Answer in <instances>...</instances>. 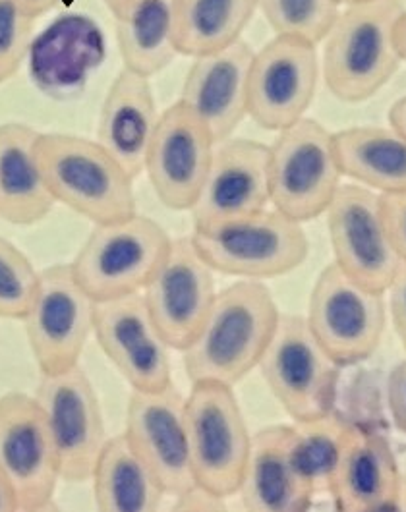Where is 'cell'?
I'll list each match as a JSON object with an SVG mask.
<instances>
[{"instance_id": "6da1fadb", "label": "cell", "mask_w": 406, "mask_h": 512, "mask_svg": "<svg viewBox=\"0 0 406 512\" xmlns=\"http://www.w3.org/2000/svg\"><path fill=\"white\" fill-rule=\"evenodd\" d=\"M281 315L263 281L238 279L217 292L196 339L182 350L190 383L234 387L260 366Z\"/></svg>"}, {"instance_id": "8fae6325", "label": "cell", "mask_w": 406, "mask_h": 512, "mask_svg": "<svg viewBox=\"0 0 406 512\" xmlns=\"http://www.w3.org/2000/svg\"><path fill=\"white\" fill-rule=\"evenodd\" d=\"M0 470L16 495L18 511L51 507L62 476L53 435L35 395L0 397Z\"/></svg>"}, {"instance_id": "d590c367", "label": "cell", "mask_w": 406, "mask_h": 512, "mask_svg": "<svg viewBox=\"0 0 406 512\" xmlns=\"http://www.w3.org/2000/svg\"><path fill=\"white\" fill-rule=\"evenodd\" d=\"M174 509L176 511H223L227 509V497H221L202 485L194 484L186 491L174 495Z\"/></svg>"}, {"instance_id": "cb8c5ba5", "label": "cell", "mask_w": 406, "mask_h": 512, "mask_svg": "<svg viewBox=\"0 0 406 512\" xmlns=\"http://www.w3.org/2000/svg\"><path fill=\"white\" fill-rule=\"evenodd\" d=\"M161 114L149 78L122 68L109 87L101 105L97 142L116 161L138 178L145 171V159L153 142Z\"/></svg>"}, {"instance_id": "ba28073f", "label": "cell", "mask_w": 406, "mask_h": 512, "mask_svg": "<svg viewBox=\"0 0 406 512\" xmlns=\"http://www.w3.org/2000/svg\"><path fill=\"white\" fill-rule=\"evenodd\" d=\"M186 426L194 482L221 495H236L248 462L252 433L234 387L192 383L186 397Z\"/></svg>"}, {"instance_id": "603a6c76", "label": "cell", "mask_w": 406, "mask_h": 512, "mask_svg": "<svg viewBox=\"0 0 406 512\" xmlns=\"http://www.w3.org/2000/svg\"><path fill=\"white\" fill-rule=\"evenodd\" d=\"M403 474L391 443L376 431L350 427L331 482V497L345 512L391 511Z\"/></svg>"}, {"instance_id": "2e32d148", "label": "cell", "mask_w": 406, "mask_h": 512, "mask_svg": "<svg viewBox=\"0 0 406 512\" xmlns=\"http://www.w3.org/2000/svg\"><path fill=\"white\" fill-rule=\"evenodd\" d=\"M142 296L167 344L182 352L196 339L217 298L215 271L190 236L178 238Z\"/></svg>"}, {"instance_id": "30bf717a", "label": "cell", "mask_w": 406, "mask_h": 512, "mask_svg": "<svg viewBox=\"0 0 406 512\" xmlns=\"http://www.w3.org/2000/svg\"><path fill=\"white\" fill-rule=\"evenodd\" d=\"M97 306L74 277L70 263H57L39 273L37 292L22 321L41 375L80 366L82 352L95 331Z\"/></svg>"}, {"instance_id": "4fadbf2b", "label": "cell", "mask_w": 406, "mask_h": 512, "mask_svg": "<svg viewBox=\"0 0 406 512\" xmlns=\"http://www.w3.org/2000/svg\"><path fill=\"white\" fill-rule=\"evenodd\" d=\"M319 74L318 45L275 35L254 53L248 78V116L263 130L289 128L310 109Z\"/></svg>"}, {"instance_id": "f35d334b", "label": "cell", "mask_w": 406, "mask_h": 512, "mask_svg": "<svg viewBox=\"0 0 406 512\" xmlns=\"http://www.w3.org/2000/svg\"><path fill=\"white\" fill-rule=\"evenodd\" d=\"M389 126L406 138V95L401 97L389 111Z\"/></svg>"}, {"instance_id": "52a82bcc", "label": "cell", "mask_w": 406, "mask_h": 512, "mask_svg": "<svg viewBox=\"0 0 406 512\" xmlns=\"http://www.w3.org/2000/svg\"><path fill=\"white\" fill-rule=\"evenodd\" d=\"M258 368L294 422L335 412L341 366L319 344L304 315H281Z\"/></svg>"}, {"instance_id": "8d00e7d4", "label": "cell", "mask_w": 406, "mask_h": 512, "mask_svg": "<svg viewBox=\"0 0 406 512\" xmlns=\"http://www.w3.org/2000/svg\"><path fill=\"white\" fill-rule=\"evenodd\" d=\"M387 406H389L393 424L406 435V360L389 373Z\"/></svg>"}, {"instance_id": "3957f363", "label": "cell", "mask_w": 406, "mask_h": 512, "mask_svg": "<svg viewBox=\"0 0 406 512\" xmlns=\"http://www.w3.org/2000/svg\"><path fill=\"white\" fill-rule=\"evenodd\" d=\"M37 157L55 203L93 225L136 215L134 176L97 142L72 134H39Z\"/></svg>"}, {"instance_id": "5bb4252c", "label": "cell", "mask_w": 406, "mask_h": 512, "mask_svg": "<svg viewBox=\"0 0 406 512\" xmlns=\"http://www.w3.org/2000/svg\"><path fill=\"white\" fill-rule=\"evenodd\" d=\"M57 449L64 482H87L107 443V427L101 402L80 366L41 375L35 391Z\"/></svg>"}, {"instance_id": "b9f144b4", "label": "cell", "mask_w": 406, "mask_h": 512, "mask_svg": "<svg viewBox=\"0 0 406 512\" xmlns=\"http://www.w3.org/2000/svg\"><path fill=\"white\" fill-rule=\"evenodd\" d=\"M107 4V8L113 12L115 18H120L126 10H130L138 0H103Z\"/></svg>"}, {"instance_id": "83f0119b", "label": "cell", "mask_w": 406, "mask_h": 512, "mask_svg": "<svg viewBox=\"0 0 406 512\" xmlns=\"http://www.w3.org/2000/svg\"><path fill=\"white\" fill-rule=\"evenodd\" d=\"M258 0H174V45L178 55L203 57L242 39Z\"/></svg>"}, {"instance_id": "d4e9b609", "label": "cell", "mask_w": 406, "mask_h": 512, "mask_svg": "<svg viewBox=\"0 0 406 512\" xmlns=\"http://www.w3.org/2000/svg\"><path fill=\"white\" fill-rule=\"evenodd\" d=\"M39 134L26 124H0V219L10 225H37L55 207L37 157Z\"/></svg>"}, {"instance_id": "44dd1931", "label": "cell", "mask_w": 406, "mask_h": 512, "mask_svg": "<svg viewBox=\"0 0 406 512\" xmlns=\"http://www.w3.org/2000/svg\"><path fill=\"white\" fill-rule=\"evenodd\" d=\"M269 205V145L248 138L217 143L202 192L190 209L194 225L256 213Z\"/></svg>"}, {"instance_id": "e575fe53", "label": "cell", "mask_w": 406, "mask_h": 512, "mask_svg": "<svg viewBox=\"0 0 406 512\" xmlns=\"http://www.w3.org/2000/svg\"><path fill=\"white\" fill-rule=\"evenodd\" d=\"M387 296V312L393 321L395 333L403 344L406 352V265L403 263L393 279V283L385 292Z\"/></svg>"}, {"instance_id": "277c9868", "label": "cell", "mask_w": 406, "mask_h": 512, "mask_svg": "<svg viewBox=\"0 0 406 512\" xmlns=\"http://www.w3.org/2000/svg\"><path fill=\"white\" fill-rule=\"evenodd\" d=\"M196 250L215 273L236 279L267 281L298 269L310 252L300 223L277 209L194 225Z\"/></svg>"}, {"instance_id": "7c38bea8", "label": "cell", "mask_w": 406, "mask_h": 512, "mask_svg": "<svg viewBox=\"0 0 406 512\" xmlns=\"http://www.w3.org/2000/svg\"><path fill=\"white\" fill-rule=\"evenodd\" d=\"M325 217L333 263L360 285L387 292L403 263L387 232L381 196L354 182L341 184Z\"/></svg>"}, {"instance_id": "d6986e66", "label": "cell", "mask_w": 406, "mask_h": 512, "mask_svg": "<svg viewBox=\"0 0 406 512\" xmlns=\"http://www.w3.org/2000/svg\"><path fill=\"white\" fill-rule=\"evenodd\" d=\"M236 495L252 512H302L312 507L316 489L302 466L294 424L265 427L252 435Z\"/></svg>"}, {"instance_id": "ab89813d", "label": "cell", "mask_w": 406, "mask_h": 512, "mask_svg": "<svg viewBox=\"0 0 406 512\" xmlns=\"http://www.w3.org/2000/svg\"><path fill=\"white\" fill-rule=\"evenodd\" d=\"M16 511H18L16 495H14V491H12V485L8 484L4 472L0 470V512Z\"/></svg>"}, {"instance_id": "5b68a950", "label": "cell", "mask_w": 406, "mask_h": 512, "mask_svg": "<svg viewBox=\"0 0 406 512\" xmlns=\"http://www.w3.org/2000/svg\"><path fill=\"white\" fill-rule=\"evenodd\" d=\"M173 238L144 215L93 225L76 259L74 277L97 302L142 294L167 254Z\"/></svg>"}, {"instance_id": "836d02e7", "label": "cell", "mask_w": 406, "mask_h": 512, "mask_svg": "<svg viewBox=\"0 0 406 512\" xmlns=\"http://www.w3.org/2000/svg\"><path fill=\"white\" fill-rule=\"evenodd\" d=\"M381 207L393 248L406 265V194L381 196Z\"/></svg>"}, {"instance_id": "d6a6232c", "label": "cell", "mask_w": 406, "mask_h": 512, "mask_svg": "<svg viewBox=\"0 0 406 512\" xmlns=\"http://www.w3.org/2000/svg\"><path fill=\"white\" fill-rule=\"evenodd\" d=\"M33 22L16 0H0V84L10 80L28 58Z\"/></svg>"}, {"instance_id": "ffe728a7", "label": "cell", "mask_w": 406, "mask_h": 512, "mask_svg": "<svg viewBox=\"0 0 406 512\" xmlns=\"http://www.w3.org/2000/svg\"><path fill=\"white\" fill-rule=\"evenodd\" d=\"M105 58L99 26L82 12L60 14L33 37L28 53L29 76L35 87L51 99L78 97L89 76Z\"/></svg>"}, {"instance_id": "f546056e", "label": "cell", "mask_w": 406, "mask_h": 512, "mask_svg": "<svg viewBox=\"0 0 406 512\" xmlns=\"http://www.w3.org/2000/svg\"><path fill=\"white\" fill-rule=\"evenodd\" d=\"M350 427L335 412L308 422H294L300 460L316 495L329 493Z\"/></svg>"}, {"instance_id": "9a60e30c", "label": "cell", "mask_w": 406, "mask_h": 512, "mask_svg": "<svg viewBox=\"0 0 406 512\" xmlns=\"http://www.w3.org/2000/svg\"><path fill=\"white\" fill-rule=\"evenodd\" d=\"M215 138L202 118L176 101L161 113L149 145L145 171L159 201L173 211H190L211 167Z\"/></svg>"}, {"instance_id": "7402d4cb", "label": "cell", "mask_w": 406, "mask_h": 512, "mask_svg": "<svg viewBox=\"0 0 406 512\" xmlns=\"http://www.w3.org/2000/svg\"><path fill=\"white\" fill-rule=\"evenodd\" d=\"M254 49L246 41L194 58L180 103L198 114L213 134L215 142L232 138L236 128L248 116V78Z\"/></svg>"}, {"instance_id": "60d3db41", "label": "cell", "mask_w": 406, "mask_h": 512, "mask_svg": "<svg viewBox=\"0 0 406 512\" xmlns=\"http://www.w3.org/2000/svg\"><path fill=\"white\" fill-rule=\"evenodd\" d=\"M395 39H397V49H399V55L406 62V10L397 24V33H395Z\"/></svg>"}, {"instance_id": "8992f818", "label": "cell", "mask_w": 406, "mask_h": 512, "mask_svg": "<svg viewBox=\"0 0 406 512\" xmlns=\"http://www.w3.org/2000/svg\"><path fill=\"white\" fill-rule=\"evenodd\" d=\"M341 180L335 134L314 118L304 116L269 145L271 205L300 225L325 215Z\"/></svg>"}, {"instance_id": "4dcf8cb0", "label": "cell", "mask_w": 406, "mask_h": 512, "mask_svg": "<svg viewBox=\"0 0 406 512\" xmlns=\"http://www.w3.org/2000/svg\"><path fill=\"white\" fill-rule=\"evenodd\" d=\"M258 8L277 35L314 45L325 39L341 12L337 0H258Z\"/></svg>"}, {"instance_id": "1f68e13d", "label": "cell", "mask_w": 406, "mask_h": 512, "mask_svg": "<svg viewBox=\"0 0 406 512\" xmlns=\"http://www.w3.org/2000/svg\"><path fill=\"white\" fill-rule=\"evenodd\" d=\"M31 259L10 240L0 236V317L24 319L39 286Z\"/></svg>"}, {"instance_id": "7a4b0ae2", "label": "cell", "mask_w": 406, "mask_h": 512, "mask_svg": "<svg viewBox=\"0 0 406 512\" xmlns=\"http://www.w3.org/2000/svg\"><path fill=\"white\" fill-rule=\"evenodd\" d=\"M401 0H372L345 6L323 39L321 74L327 89L345 103L374 97L399 70L397 24Z\"/></svg>"}, {"instance_id": "e0dca14e", "label": "cell", "mask_w": 406, "mask_h": 512, "mask_svg": "<svg viewBox=\"0 0 406 512\" xmlns=\"http://www.w3.org/2000/svg\"><path fill=\"white\" fill-rule=\"evenodd\" d=\"M93 337L132 391L149 393L173 385V348L157 329L142 294L99 304Z\"/></svg>"}, {"instance_id": "ac0fdd59", "label": "cell", "mask_w": 406, "mask_h": 512, "mask_svg": "<svg viewBox=\"0 0 406 512\" xmlns=\"http://www.w3.org/2000/svg\"><path fill=\"white\" fill-rule=\"evenodd\" d=\"M124 435L144 456L167 495H178L196 484L192 474L186 397L171 385L161 391H132Z\"/></svg>"}, {"instance_id": "484cf974", "label": "cell", "mask_w": 406, "mask_h": 512, "mask_svg": "<svg viewBox=\"0 0 406 512\" xmlns=\"http://www.w3.org/2000/svg\"><path fill=\"white\" fill-rule=\"evenodd\" d=\"M97 509L103 512H155L165 487L124 433L109 437L89 476Z\"/></svg>"}, {"instance_id": "74e56055", "label": "cell", "mask_w": 406, "mask_h": 512, "mask_svg": "<svg viewBox=\"0 0 406 512\" xmlns=\"http://www.w3.org/2000/svg\"><path fill=\"white\" fill-rule=\"evenodd\" d=\"M16 2L22 6V10L28 16H31L33 20H37V18L49 14L51 10H55L57 6H60L66 0H16Z\"/></svg>"}, {"instance_id": "9c48e42d", "label": "cell", "mask_w": 406, "mask_h": 512, "mask_svg": "<svg viewBox=\"0 0 406 512\" xmlns=\"http://www.w3.org/2000/svg\"><path fill=\"white\" fill-rule=\"evenodd\" d=\"M387 315L385 292L360 285L331 263L312 288L306 321L325 352L345 368L376 352Z\"/></svg>"}, {"instance_id": "f1b7e54d", "label": "cell", "mask_w": 406, "mask_h": 512, "mask_svg": "<svg viewBox=\"0 0 406 512\" xmlns=\"http://www.w3.org/2000/svg\"><path fill=\"white\" fill-rule=\"evenodd\" d=\"M116 43L124 68L151 78L178 55L174 0H138L116 18Z\"/></svg>"}, {"instance_id": "ee69618b", "label": "cell", "mask_w": 406, "mask_h": 512, "mask_svg": "<svg viewBox=\"0 0 406 512\" xmlns=\"http://www.w3.org/2000/svg\"><path fill=\"white\" fill-rule=\"evenodd\" d=\"M339 6H352V4H362V2H372V0H337Z\"/></svg>"}, {"instance_id": "4316f807", "label": "cell", "mask_w": 406, "mask_h": 512, "mask_svg": "<svg viewBox=\"0 0 406 512\" xmlns=\"http://www.w3.org/2000/svg\"><path fill=\"white\" fill-rule=\"evenodd\" d=\"M343 176L379 196L406 194V138L383 126H354L335 134Z\"/></svg>"}, {"instance_id": "7bdbcfd3", "label": "cell", "mask_w": 406, "mask_h": 512, "mask_svg": "<svg viewBox=\"0 0 406 512\" xmlns=\"http://www.w3.org/2000/svg\"><path fill=\"white\" fill-rule=\"evenodd\" d=\"M391 511H406V478L403 476L401 485L397 489V497H395V503H393V509Z\"/></svg>"}]
</instances>
